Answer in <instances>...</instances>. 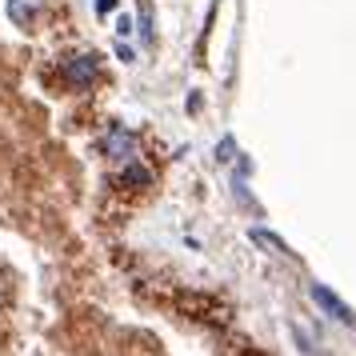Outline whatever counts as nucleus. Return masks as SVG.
Segmentation results:
<instances>
[{
	"instance_id": "nucleus-9",
	"label": "nucleus",
	"mask_w": 356,
	"mask_h": 356,
	"mask_svg": "<svg viewBox=\"0 0 356 356\" xmlns=\"http://www.w3.org/2000/svg\"><path fill=\"white\" fill-rule=\"evenodd\" d=\"M225 356H264L260 348H248V344H228Z\"/></svg>"
},
{
	"instance_id": "nucleus-7",
	"label": "nucleus",
	"mask_w": 356,
	"mask_h": 356,
	"mask_svg": "<svg viewBox=\"0 0 356 356\" xmlns=\"http://www.w3.org/2000/svg\"><path fill=\"white\" fill-rule=\"evenodd\" d=\"M120 184H129V188H148V184H152V172H148L145 164H136V161H132L129 168L120 172Z\"/></svg>"
},
{
	"instance_id": "nucleus-6",
	"label": "nucleus",
	"mask_w": 356,
	"mask_h": 356,
	"mask_svg": "<svg viewBox=\"0 0 356 356\" xmlns=\"http://www.w3.org/2000/svg\"><path fill=\"white\" fill-rule=\"evenodd\" d=\"M136 17H140V36H145V44L152 49V44H156V29H152V0H136Z\"/></svg>"
},
{
	"instance_id": "nucleus-10",
	"label": "nucleus",
	"mask_w": 356,
	"mask_h": 356,
	"mask_svg": "<svg viewBox=\"0 0 356 356\" xmlns=\"http://www.w3.org/2000/svg\"><path fill=\"white\" fill-rule=\"evenodd\" d=\"M116 33L129 36V33H132V20H129V17H120V20H116Z\"/></svg>"
},
{
	"instance_id": "nucleus-11",
	"label": "nucleus",
	"mask_w": 356,
	"mask_h": 356,
	"mask_svg": "<svg viewBox=\"0 0 356 356\" xmlns=\"http://www.w3.org/2000/svg\"><path fill=\"white\" fill-rule=\"evenodd\" d=\"M113 8H116V0H100L97 4V13H113Z\"/></svg>"
},
{
	"instance_id": "nucleus-1",
	"label": "nucleus",
	"mask_w": 356,
	"mask_h": 356,
	"mask_svg": "<svg viewBox=\"0 0 356 356\" xmlns=\"http://www.w3.org/2000/svg\"><path fill=\"white\" fill-rule=\"evenodd\" d=\"M172 305L188 316V321H200V324H212V328H225L232 321V308L216 296H204V292H177Z\"/></svg>"
},
{
	"instance_id": "nucleus-8",
	"label": "nucleus",
	"mask_w": 356,
	"mask_h": 356,
	"mask_svg": "<svg viewBox=\"0 0 356 356\" xmlns=\"http://www.w3.org/2000/svg\"><path fill=\"white\" fill-rule=\"evenodd\" d=\"M252 241H257L260 248H268V252H276V257H289V244L280 241V236H273L268 228H252Z\"/></svg>"
},
{
	"instance_id": "nucleus-3",
	"label": "nucleus",
	"mask_w": 356,
	"mask_h": 356,
	"mask_svg": "<svg viewBox=\"0 0 356 356\" xmlns=\"http://www.w3.org/2000/svg\"><path fill=\"white\" fill-rule=\"evenodd\" d=\"M312 300H316V305H321L324 312H328V316H332V321H340V324H356L353 308L344 305V300H340V296H332V292L324 289V284H312Z\"/></svg>"
},
{
	"instance_id": "nucleus-2",
	"label": "nucleus",
	"mask_w": 356,
	"mask_h": 356,
	"mask_svg": "<svg viewBox=\"0 0 356 356\" xmlns=\"http://www.w3.org/2000/svg\"><path fill=\"white\" fill-rule=\"evenodd\" d=\"M65 81L76 88H88L97 81V56H68L65 60Z\"/></svg>"
},
{
	"instance_id": "nucleus-4",
	"label": "nucleus",
	"mask_w": 356,
	"mask_h": 356,
	"mask_svg": "<svg viewBox=\"0 0 356 356\" xmlns=\"http://www.w3.org/2000/svg\"><path fill=\"white\" fill-rule=\"evenodd\" d=\"M104 152H108V156H120V161H129V156H136V136H132L129 129H113L108 136H104Z\"/></svg>"
},
{
	"instance_id": "nucleus-5",
	"label": "nucleus",
	"mask_w": 356,
	"mask_h": 356,
	"mask_svg": "<svg viewBox=\"0 0 356 356\" xmlns=\"http://www.w3.org/2000/svg\"><path fill=\"white\" fill-rule=\"evenodd\" d=\"M40 4H44V0H8V17H13V24L29 29V24L40 17Z\"/></svg>"
}]
</instances>
